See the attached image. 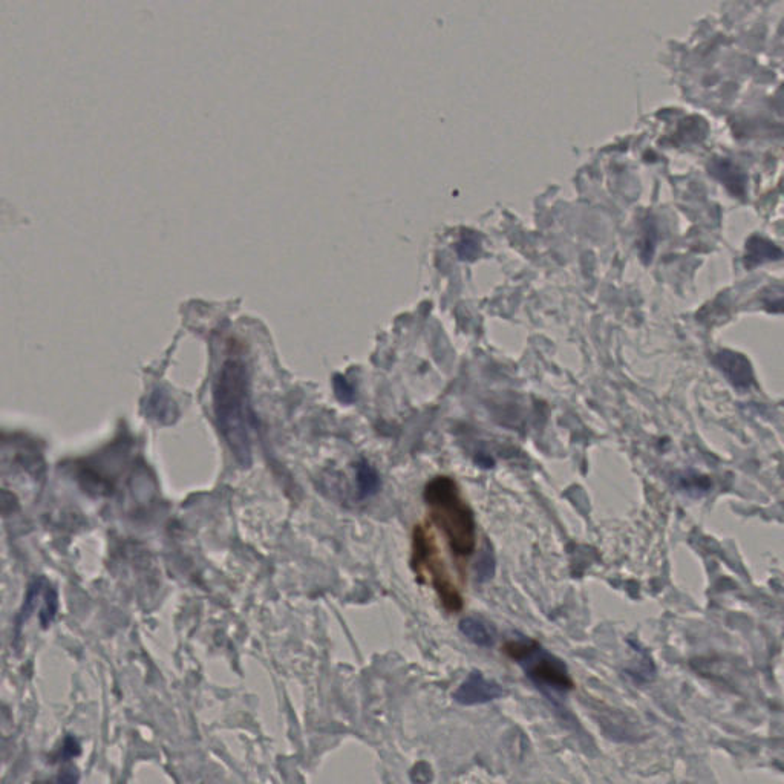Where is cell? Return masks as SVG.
<instances>
[{"label": "cell", "mask_w": 784, "mask_h": 784, "mask_svg": "<svg viewBox=\"0 0 784 784\" xmlns=\"http://www.w3.org/2000/svg\"><path fill=\"white\" fill-rule=\"evenodd\" d=\"M495 575V555L492 546L486 543L480 558L477 561V579L480 582L489 581Z\"/></svg>", "instance_id": "cell-10"}, {"label": "cell", "mask_w": 784, "mask_h": 784, "mask_svg": "<svg viewBox=\"0 0 784 784\" xmlns=\"http://www.w3.org/2000/svg\"><path fill=\"white\" fill-rule=\"evenodd\" d=\"M215 414L230 451L244 468L252 464V441L247 420V373L242 363L229 360L215 388Z\"/></svg>", "instance_id": "cell-1"}, {"label": "cell", "mask_w": 784, "mask_h": 784, "mask_svg": "<svg viewBox=\"0 0 784 784\" xmlns=\"http://www.w3.org/2000/svg\"><path fill=\"white\" fill-rule=\"evenodd\" d=\"M781 258V250L766 238L754 236L746 244V267H755L765 261H775Z\"/></svg>", "instance_id": "cell-8"}, {"label": "cell", "mask_w": 784, "mask_h": 784, "mask_svg": "<svg viewBox=\"0 0 784 784\" xmlns=\"http://www.w3.org/2000/svg\"><path fill=\"white\" fill-rule=\"evenodd\" d=\"M714 362L735 388L748 389L752 385L754 376H752L751 365L742 354L734 353V351H722L717 354Z\"/></svg>", "instance_id": "cell-6"}, {"label": "cell", "mask_w": 784, "mask_h": 784, "mask_svg": "<svg viewBox=\"0 0 784 784\" xmlns=\"http://www.w3.org/2000/svg\"><path fill=\"white\" fill-rule=\"evenodd\" d=\"M460 631L464 637H468L469 641L478 647H494L495 641H497L495 628L480 618H464L460 622Z\"/></svg>", "instance_id": "cell-7"}, {"label": "cell", "mask_w": 784, "mask_h": 784, "mask_svg": "<svg viewBox=\"0 0 784 784\" xmlns=\"http://www.w3.org/2000/svg\"><path fill=\"white\" fill-rule=\"evenodd\" d=\"M356 481L360 500L370 498L371 495L376 494L380 487L379 475L365 461H360L356 466Z\"/></svg>", "instance_id": "cell-9"}, {"label": "cell", "mask_w": 784, "mask_h": 784, "mask_svg": "<svg viewBox=\"0 0 784 784\" xmlns=\"http://www.w3.org/2000/svg\"><path fill=\"white\" fill-rule=\"evenodd\" d=\"M432 520L445 533L452 553L468 558L477 549V523L469 504L461 497L460 487L451 477H435L423 492Z\"/></svg>", "instance_id": "cell-2"}, {"label": "cell", "mask_w": 784, "mask_h": 784, "mask_svg": "<svg viewBox=\"0 0 784 784\" xmlns=\"http://www.w3.org/2000/svg\"><path fill=\"white\" fill-rule=\"evenodd\" d=\"M504 691L500 683L486 679L481 671H472L454 693L455 702L464 706L483 705L500 699Z\"/></svg>", "instance_id": "cell-5"}, {"label": "cell", "mask_w": 784, "mask_h": 784, "mask_svg": "<svg viewBox=\"0 0 784 784\" xmlns=\"http://www.w3.org/2000/svg\"><path fill=\"white\" fill-rule=\"evenodd\" d=\"M412 569L419 575V578H423V581L431 582L441 604L449 613H457L463 608V596L446 570L445 562L441 559L434 538L422 526L415 527L414 530Z\"/></svg>", "instance_id": "cell-4"}, {"label": "cell", "mask_w": 784, "mask_h": 784, "mask_svg": "<svg viewBox=\"0 0 784 784\" xmlns=\"http://www.w3.org/2000/svg\"><path fill=\"white\" fill-rule=\"evenodd\" d=\"M503 653L513 662H517L526 676L541 690L567 693L575 688L567 665L529 637L510 639L504 644Z\"/></svg>", "instance_id": "cell-3"}]
</instances>
